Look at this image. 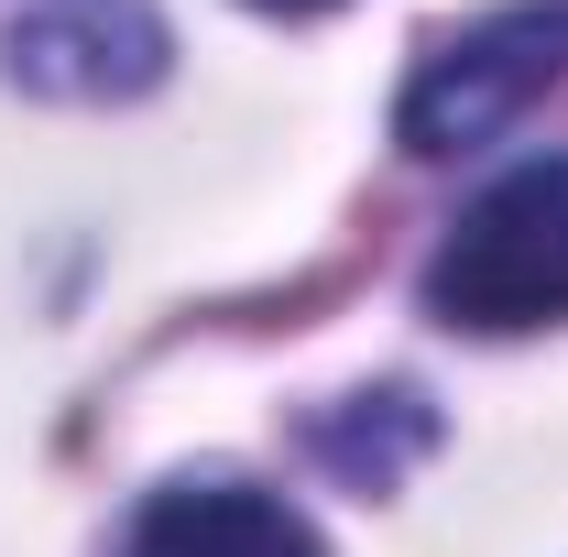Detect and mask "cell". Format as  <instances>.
Here are the masks:
<instances>
[{"instance_id": "1", "label": "cell", "mask_w": 568, "mask_h": 557, "mask_svg": "<svg viewBox=\"0 0 568 557\" xmlns=\"http://www.w3.org/2000/svg\"><path fill=\"white\" fill-rule=\"evenodd\" d=\"M426 317L481 328V340L568 317V153L514 164L448 219V241L426 252Z\"/></svg>"}, {"instance_id": "2", "label": "cell", "mask_w": 568, "mask_h": 557, "mask_svg": "<svg viewBox=\"0 0 568 557\" xmlns=\"http://www.w3.org/2000/svg\"><path fill=\"white\" fill-rule=\"evenodd\" d=\"M558 77H568V0H514L426 55L394 132H405V153H470V142L514 132Z\"/></svg>"}, {"instance_id": "3", "label": "cell", "mask_w": 568, "mask_h": 557, "mask_svg": "<svg viewBox=\"0 0 568 557\" xmlns=\"http://www.w3.org/2000/svg\"><path fill=\"white\" fill-rule=\"evenodd\" d=\"M0 55L44 99H132L164 77V11L153 0H33Z\"/></svg>"}, {"instance_id": "4", "label": "cell", "mask_w": 568, "mask_h": 557, "mask_svg": "<svg viewBox=\"0 0 568 557\" xmlns=\"http://www.w3.org/2000/svg\"><path fill=\"white\" fill-rule=\"evenodd\" d=\"M121 557H328L317 525L284 503V492H252V482H175L132 514Z\"/></svg>"}, {"instance_id": "5", "label": "cell", "mask_w": 568, "mask_h": 557, "mask_svg": "<svg viewBox=\"0 0 568 557\" xmlns=\"http://www.w3.org/2000/svg\"><path fill=\"white\" fill-rule=\"evenodd\" d=\"M263 11H328V0H263Z\"/></svg>"}]
</instances>
